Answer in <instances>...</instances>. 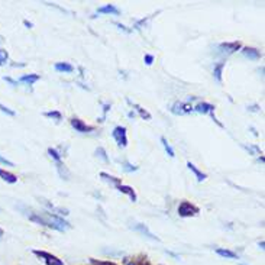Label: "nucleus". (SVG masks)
Segmentation results:
<instances>
[{
    "label": "nucleus",
    "instance_id": "473e14b6",
    "mask_svg": "<svg viewBox=\"0 0 265 265\" xmlns=\"http://www.w3.org/2000/svg\"><path fill=\"white\" fill-rule=\"evenodd\" d=\"M0 164H4V166H9V167H13L15 164L12 163V161H9V160H6V158H3V157H0Z\"/></svg>",
    "mask_w": 265,
    "mask_h": 265
},
{
    "label": "nucleus",
    "instance_id": "9b49d317",
    "mask_svg": "<svg viewBox=\"0 0 265 265\" xmlns=\"http://www.w3.org/2000/svg\"><path fill=\"white\" fill-rule=\"evenodd\" d=\"M241 52L249 58V60H254V61H258L261 57H263V54L260 52V51L257 50V48H252V47H244V48H241Z\"/></svg>",
    "mask_w": 265,
    "mask_h": 265
},
{
    "label": "nucleus",
    "instance_id": "58836bf2",
    "mask_svg": "<svg viewBox=\"0 0 265 265\" xmlns=\"http://www.w3.org/2000/svg\"><path fill=\"white\" fill-rule=\"evenodd\" d=\"M258 161H260V163H264V157H263V155H261V157H260V158H258Z\"/></svg>",
    "mask_w": 265,
    "mask_h": 265
},
{
    "label": "nucleus",
    "instance_id": "e433bc0d",
    "mask_svg": "<svg viewBox=\"0 0 265 265\" xmlns=\"http://www.w3.org/2000/svg\"><path fill=\"white\" fill-rule=\"evenodd\" d=\"M258 245H260V248H261V249H264V245H265V244H264V241H261V242H260V244H258Z\"/></svg>",
    "mask_w": 265,
    "mask_h": 265
},
{
    "label": "nucleus",
    "instance_id": "423d86ee",
    "mask_svg": "<svg viewBox=\"0 0 265 265\" xmlns=\"http://www.w3.org/2000/svg\"><path fill=\"white\" fill-rule=\"evenodd\" d=\"M171 112L174 115H187V113H191L194 112L193 110V106L190 103H185V101H176L173 106H171Z\"/></svg>",
    "mask_w": 265,
    "mask_h": 265
},
{
    "label": "nucleus",
    "instance_id": "7c9ffc66",
    "mask_svg": "<svg viewBox=\"0 0 265 265\" xmlns=\"http://www.w3.org/2000/svg\"><path fill=\"white\" fill-rule=\"evenodd\" d=\"M109 109H110V104H103V116L100 117L99 122H103V120L106 119V115H107V112H109Z\"/></svg>",
    "mask_w": 265,
    "mask_h": 265
},
{
    "label": "nucleus",
    "instance_id": "dca6fc26",
    "mask_svg": "<svg viewBox=\"0 0 265 265\" xmlns=\"http://www.w3.org/2000/svg\"><path fill=\"white\" fill-rule=\"evenodd\" d=\"M126 101H128V103L132 106L133 109H135V112H138V113H139V116L142 117V119H147V120H151V119H152L151 113H149V112H147L144 107H141V106H139V104H136V103H132V101H131L129 99H126Z\"/></svg>",
    "mask_w": 265,
    "mask_h": 265
},
{
    "label": "nucleus",
    "instance_id": "7ed1b4c3",
    "mask_svg": "<svg viewBox=\"0 0 265 265\" xmlns=\"http://www.w3.org/2000/svg\"><path fill=\"white\" fill-rule=\"evenodd\" d=\"M199 213V207L196 204L187 201V200H182L181 203H180V206H178V216L180 217H194V216H197Z\"/></svg>",
    "mask_w": 265,
    "mask_h": 265
},
{
    "label": "nucleus",
    "instance_id": "6ab92c4d",
    "mask_svg": "<svg viewBox=\"0 0 265 265\" xmlns=\"http://www.w3.org/2000/svg\"><path fill=\"white\" fill-rule=\"evenodd\" d=\"M223 68H225V61H220L217 63L213 68V77L219 84H222V73H223Z\"/></svg>",
    "mask_w": 265,
    "mask_h": 265
},
{
    "label": "nucleus",
    "instance_id": "4c0bfd02",
    "mask_svg": "<svg viewBox=\"0 0 265 265\" xmlns=\"http://www.w3.org/2000/svg\"><path fill=\"white\" fill-rule=\"evenodd\" d=\"M128 116H129V117H135V112H129V113H128Z\"/></svg>",
    "mask_w": 265,
    "mask_h": 265
},
{
    "label": "nucleus",
    "instance_id": "f8f14e48",
    "mask_svg": "<svg viewBox=\"0 0 265 265\" xmlns=\"http://www.w3.org/2000/svg\"><path fill=\"white\" fill-rule=\"evenodd\" d=\"M115 188H116L117 191H120V193H123V194H126L129 199L132 200V201H136V193H135V190H133L131 185H125V184H117L115 185Z\"/></svg>",
    "mask_w": 265,
    "mask_h": 265
},
{
    "label": "nucleus",
    "instance_id": "39448f33",
    "mask_svg": "<svg viewBox=\"0 0 265 265\" xmlns=\"http://www.w3.org/2000/svg\"><path fill=\"white\" fill-rule=\"evenodd\" d=\"M242 48V44L239 41H233V42H223V44H219L217 45V54L220 55H229V54H233L236 51H239Z\"/></svg>",
    "mask_w": 265,
    "mask_h": 265
},
{
    "label": "nucleus",
    "instance_id": "9d476101",
    "mask_svg": "<svg viewBox=\"0 0 265 265\" xmlns=\"http://www.w3.org/2000/svg\"><path fill=\"white\" fill-rule=\"evenodd\" d=\"M215 106L207 103V101H200L199 104L193 106V110L197 112V113H201V115H210V113H215Z\"/></svg>",
    "mask_w": 265,
    "mask_h": 265
},
{
    "label": "nucleus",
    "instance_id": "393cba45",
    "mask_svg": "<svg viewBox=\"0 0 265 265\" xmlns=\"http://www.w3.org/2000/svg\"><path fill=\"white\" fill-rule=\"evenodd\" d=\"M7 61H9V52L0 48V66H6Z\"/></svg>",
    "mask_w": 265,
    "mask_h": 265
},
{
    "label": "nucleus",
    "instance_id": "0eeeda50",
    "mask_svg": "<svg viewBox=\"0 0 265 265\" xmlns=\"http://www.w3.org/2000/svg\"><path fill=\"white\" fill-rule=\"evenodd\" d=\"M70 123H71V126L76 129V132L88 133V132H93V131H94V126H90V125L84 123L83 120H82V119H79V117H73V119L70 120Z\"/></svg>",
    "mask_w": 265,
    "mask_h": 265
},
{
    "label": "nucleus",
    "instance_id": "aec40b11",
    "mask_svg": "<svg viewBox=\"0 0 265 265\" xmlns=\"http://www.w3.org/2000/svg\"><path fill=\"white\" fill-rule=\"evenodd\" d=\"M0 177H1L3 181L9 182V184H15V182L17 181V177L15 174L9 173V171H6V170H1V168H0Z\"/></svg>",
    "mask_w": 265,
    "mask_h": 265
},
{
    "label": "nucleus",
    "instance_id": "4be33fe9",
    "mask_svg": "<svg viewBox=\"0 0 265 265\" xmlns=\"http://www.w3.org/2000/svg\"><path fill=\"white\" fill-rule=\"evenodd\" d=\"M100 177L104 180V181L110 182L112 185H117V184H122V178H117V177H113L107 173H100Z\"/></svg>",
    "mask_w": 265,
    "mask_h": 265
},
{
    "label": "nucleus",
    "instance_id": "2eb2a0df",
    "mask_svg": "<svg viewBox=\"0 0 265 265\" xmlns=\"http://www.w3.org/2000/svg\"><path fill=\"white\" fill-rule=\"evenodd\" d=\"M47 207H48V210L50 212H54V213H58V215H63V216H67L68 215V210L67 209H63V207H57V206H54L52 203H50L48 200L45 199H39Z\"/></svg>",
    "mask_w": 265,
    "mask_h": 265
},
{
    "label": "nucleus",
    "instance_id": "cd10ccee",
    "mask_svg": "<svg viewBox=\"0 0 265 265\" xmlns=\"http://www.w3.org/2000/svg\"><path fill=\"white\" fill-rule=\"evenodd\" d=\"M122 168H123V171H126V173H133V171H136L138 170V167L132 166V164H129L128 161H123L122 163Z\"/></svg>",
    "mask_w": 265,
    "mask_h": 265
},
{
    "label": "nucleus",
    "instance_id": "f704fd0d",
    "mask_svg": "<svg viewBox=\"0 0 265 265\" xmlns=\"http://www.w3.org/2000/svg\"><path fill=\"white\" fill-rule=\"evenodd\" d=\"M248 109L251 110V112H258V109H260V107H258L257 104H254V106H251V107H248Z\"/></svg>",
    "mask_w": 265,
    "mask_h": 265
},
{
    "label": "nucleus",
    "instance_id": "6e6552de",
    "mask_svg": "<svg viewBox=\"0 0 265 265\" xmlns=\"http://www.w3.org/2000/svg\"><path fill=\"white\" fill-rule=\"evenodd\" d=\"M125 265H152L149 263L148 257L145 255H132V257H125L123 260Z\"/></svg>",
    "mask_w": 265,
    "mask_h": 265
},
{
    "label": "nucleus",
    "instance_id": "a878e982",
    "mask_svg": "<svg viewBox=\"0 0 265 265\" xmlns=\"http://www.w3.org/2000/svg\"><path fill=\"white\" fill-rule=\"evenodd\" d=\"M88 264L90 265H117L112 261H100V260H94V258H90L88 260Z\"/></svg>",
    "mask_w": 265,
    "mask_h": 265
},
{
    "label": "nucleus",
    "instance_id": "bb28decb",
    "mask_svg": "<svg viewBox=\"0 0 265 265\" xmlns=\"http://www.w3.org/2000/svg\"><path fill=\"white\" fill-rule=\"evenodd\" d=\"M96 155L97 157H100L104 163H109V157H107V154H106V151H104V148H101V147H99V148L96 149Z\"/></svg>",
    "mask_w": 265,
    "mask_h": 265
},
{
    "label": "nucleus",
    "instance_id": "ea45409f",
    "mask_svg": "<svg viewBox=\"0 0 265 265\" xmlns=\"http://www.w3.org/2000/svg\"><path fill=\"white\" fill-rule=\"evenodd\" d=\"M3 235H4V231H3V229L0 228V238H3Z\"/></svg>",
    "mask_w": 265,
    "mask_h": 265
},
{
    "label": "nucleus",
    "instance_id": "2f4dec72",
    "mask_svg": "<svg viewBox=\"0 0 265 265\" xmlns=\"http://www.w3.org/2000/svg\"><path fill=\"white\" fill-rule=\"evenodd\" d=\"M3 80H4L6 83L10 84V86H13V87H16L17 84H19L16 80H13V79H10V77H3Z\"/></svg>",
    "mask_w": 265,
    "mask_h": 265
},
{
    "label": "nucleus",
    "instance_id": "b1692460",
    "mask_svg": "<svg viewBox=\"0 0 265 265\" xmlns=\"http://www.w3.org/2000/svg\"><path fill=\"white\" fill-rule=\"evenodd\" d=\"M44 116L48 117V119H54V120H57V122H60V120L63 119V115H61L58 110H51V112H45V113H44Z\"/></svg>",
    "mask_w": 265,
    "mask_h": 265
},
{
    "label": "nucleus",
    "instance_id": "f03ea898",
    "mask_svg": "<svg viewBox=\"0 0 265 265\" xmlns=\"http://www.w3.org/2000/svg\"><path fill=\"white\" fill-rule=\"evenodd\" d=\"M32 254L42 263H45L47 265H64L63 260H60L58 257L52 255L47 251H39V249H32Z\"/></svg>",
    "mask_w": 265,
    "mask_h": 265
},
{
    "label": "nucleus",
    "instance_id": "c756f323",
    "mask_svg": "<svg viewBox=\"0 0 265 265\" xmlns=\"http://www.w3.org/2000/svg\"><path fill=\"white\" fill-rule=\"evenodd\" d=\"M144 61H145V64H147V66H152V63H154V55H151V54H145Z\"/></svg>",
    "mask_w": 265,
    "mask_h": 265
},
{
    "label": "nucleus",
    "instance_id": "ddd939ff",
    "mask_svg": "<svg viewBox=\"0 0 265 265\" xmlns=\"http://www.w3.org/2000/svg\"><path fill=\"white\" fill-rule=\"evenodd\" d=\"M97 13H101V15H120V10L115 4H104V6L97 9Z\"/></svg>",
    "mask_w": 265,
    "mask_h": 265
},
{
    "label": "nucleus",
    "instance_id": "5701e85b",
    "mask_svg": "<svg viewBox=\"0 0 265 265\" xmlns=\"http://www.w3.org/2000/svg\"><path fill=\"white\" fill-rule=\"evenodd\" d=\"M161 144H163V147L166 149V152L168 154V157H170V158H174V157H176V152H174L173 147L168 144V141H167L164 136H161Z\"/></svg>",
    "mask_w": 265,
    "mask_h": 265
},
{
    "label": "nucleus",
    "instance_id": "72a5a7b5",
    "mask_svg": "<svg viewBox=\"0 0 265 265\" xmlns=\"http://www.w3.org/2000/svg\"><path fill=\"white\" fill-rule=\"evenodd\" d=\"M115 25H116L117 28H119V29H122V31H125V32H131V29H128V28H126V26H123V25H120V23H115Z\"/></svg>",
    "mask_w": 265,
    "mask_h": 265
},
{
    "label": "nucleus",
    "instance_id": "c9c22d12",
    "mask_svg": "<svg viewBox=\"0 0 265 265\" xmlns=\"http://www.w3.org/2000/svg\"><path fill=\"white\" fill-rule=\"evenodd\" d=\"M23 25H25V26H28V28H32L33 26L32 23H31V22H28V20H23Z\"/></svg>",
    "mask_w": 265,
    "mask_h": 265
},
{
    "label": "nucleus",
    "instance_id": "1a4fd4ad",
    "mask_svg": "<svg viewBox=\"0 0 265 265\" xmlns=\"http://www.w3.org/2000/svg\"><path fill=\"white\" fill-rule=\"evenodd\" d=\"M131 228H132L135 232L141 233V235L147 236V238L152 239V241H160V239H158V236H155V235L151 232L145 225H142V223H132V225H131Z\"/></svg>",
    "mask_w": 265,
    "mask_h": 265
},
{
    "label": "nucleus",
    "instance_id": "a19ab883",
    "mask_svg": "<svg viewBox=\"0 0 265 265\" xmlns=\"http://www.w3.org/2000/svg\"><path fill=\"white\" fill-rule=\"evenodd\" d=\"M3 41H4V38H3V36L0 35V44H3Z\"/></svg>",
    "mask_w": 265,
    "mask_h": 265
},
{
    "label": "nucleus",
    "instance_id": "a211bd4d",
    "mask_svg": "<svg viewBox=\"0 0 265 265\" xmlns=\"http://www.w3.org/2000/svg\"><path fill=\"white\" fill-rule=\"evenodd\" d=\"M39 79H41L39 74H25V76H22V77L19 79L17 83H25L28 84V86H32V84L36 83Z\"/></svg>",
    "mask_w": 265,
    "mask_h": 265
},
{
    "label": "nucleus",
    "instance_id": "f3484780",
    "mask_svg": "<svg viewBox=\"0 0 265 265\" xmlns=\"http://www.w3.org/2000/svg\"><path fill=\"white\" fill-rule=\"evenodd\" d=\"M216 254L222 258H226V260H238V254H235L231 249L225 248H217L216 249Z\"/></svg>",
    "mask_w": 265,
    "mask_h": 265
},
{
    "label": "nucleus",
    "instance_id": "20e7f679",
    "mask_svg": "<svg viewBox=\"0 0 265 265\" xmlns=\"http://www.w3.org/2000/svg\"><path fill=\"white\" fill-rule=\"evenodd\" d=\"M113 139L116 141L119 148H126L128 147V135H126V128L125 126H116L112 132Z\"/></svg>",
    "mask_w": 265,
    "mask_h": 265
},
{
    "label": "nucleus",
    "instance_id": "412c9836",
    "mask_svg": "<svg viewBox=\"0 0 265 265\" xmlns=\"http://www.w3.org/2000/svg\"><path fill=\"white\" fill-rule=\"evenodd\" d=\"M55 71H58V73H73L74 71V67L71 66L70 63H57L55 66Z\"/></svg>",
    "mask_w": 265,
    "mask_h": 265
},
{
    "label": "nucleus",
    "instance_id": "4468645a",
    "mask_svg": "<svg viewBox=\"0 0 265 265\" xmlns=\"http://www.w3.org/2000/svg\"><path fill=\"white\" fill-rule=\"evenodd\" d=\"M187 168H188V170H190V171L196 176V178H197V181L199 182L204 181V180L207 178V174H204L203 171H200L199 168L194 166L193 163H190V161H188V163H187Z\"/></svg>",
    "mask_w": 265,
    "mask_h": 265
},
{
    "label": "nucleus",
    "instance_id": "f257e3e1",
    "mask_svg": "<svg viewBox=\"0 0 265 265\" xmlns=\"http://www.w3.org/2000/svg\"><path fill=\"white\" fill-rule=\"evenodd\" d=\"M26 216L29 220H32L38 225L47 226L50 229L58 231V232H64L67 229L71 228V225L64 220L61 216L51 213V212H42V213H36V212H26Z\"/></svg>",
    "mask_w": 265,
    "mask_h": 265
},
{
    "label": "nucleus",
    "instance_id": "c85d7f7f",
    "mask_svg": "<svg viewBox=\"0 0 265 265\" xmlns=\"http://www.w3.org/2000/svg\"><path fill=\"white\" fill-rule=\"evenodd\" d=\"M0 112H3V113H6V115H9V116H15V115H16V112H15V110H12V109L6 107V106H4V104H1V103H0Z\"/></svg>",
    "mask_w": 265,
    "mask_h": 265
}]
</instances>
